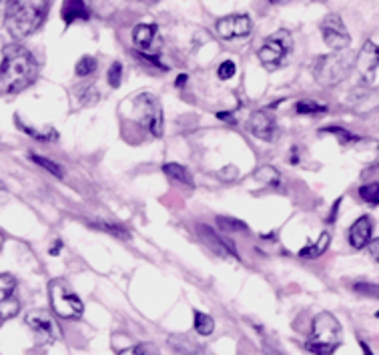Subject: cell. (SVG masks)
<instances>
[{
    "label": "cell",
    "mask_w": 379,
    "mask_h": 355,
    "mask_svg": "<svg viewBox=\"0 0 379 355\" xmlns=\"http://www.w3.org/2000/svg\"><path fill=\"white\" fill-rule=\"evenodd\" d=\"M38 65L33 53L20 44H10L4 49L0 65V90L6 94L20 92L35 83Z\"/></svg>",
    "instance_id": "cell-1"
},
{
    "label": "cell",
    "mask_w": 379,
    "mask_h": 355,
    "mask_svg": "<svg viewBox=\"0 0 379 355\" xmlns=\"http://www.w3.org/2000/svg\"><path fill=\"white\" fill-rule=\"evenodd\" d=\"M47 13L49 0H8L4 22L15 38H24L45 22Z\"/></svg>",
    "instance_id": "cell-2"
},
{
    "label": "cell",
    "mask_w": 379,
    "mask_h": 355,
    "mask_svg": "<svg viewBox=\"0 0 379 355\" xmlns=\"http://www.w3.org/2000/svg\"><path fill=\"white\" fill-rule=\"evenodd\" d=\"M341 336H344L341 323L335 320V315L323 311L313 320L311 339L305 343V347L309 354L331 355L341 345Z\"/></svg>",
    "instance_id": "cell-3"
},
{
    "label": "cell",
    "mask_w": 379,
    "mask_h": 355,
    "mask_svg": "<svg viewBox=\"0 0 379 355\" xmlns=\"http://www.w3.org/2000/svg\"><path fill=\"white\" fill-rule=\"evenodd\" d=\"M51 305L54 313L63 320H79L85 311L81 297L63 279H54L49 287Z\"/></svg>",
    "instance_id": "cell-4"
},
{
    "label": "cell",
    "mask_w": 379,
    "mask_h": 355,
    "mask_svg": "<svg viewBox=\"0 0 379 355\" xmlns=\"http://www.w3.org/2000/svg\"><path fill=\"white\" fill-rule=\"evenodd\" d=\"M291 44H293L291 35H289L287 31H279V33H275L273 36H269V38L263 40L261 49L257 51L259 60H261L267 69H271V71H273V69H279V67L283 65V58L291 53Z\"/></svg>",
    "instance_id": "cell-5"
},
{
    "label": "cell",
    "mask_w": 379,
    "mask_h": 355,
    "mask_svg": "<svg viewBox=\"0 0 379 355\" xmlns=\"http://www.w3.org/2000/svg\"><path fill=\"white\" fill-rule=\"evenodd\" d=\"M351 71V60L345 54H329L321 56L315 65V79L317 83L331 87L341 83L345 76Z\"/></svg>",
    "instance_id": "cell-6"
},
{
    "label": "cell",
    "mask_w": 379,
    "mask_h": 355,
    "mask_svg": "<svg viewBox=\"0 0 379 355\" xmlns=\"http://www.w3.org/2000/svg\"><path fill=\"white\" fill-rule=\"evenodd\" d=\"M321 36H323V42L328 44L331 51L339 53L345 51L351 42V36L345 28L344 20L339 15H328L321 22Z\"/></svg>",
    "instance_id": "cell-7"
},
{
    "label": "cell",
    "mask_w": 379,
    "mask_h": 355,
    "mask_svg": "<svg viewBox=\"0 0 379 355\" xmlns=\"http://www.w3.org/2000/svg\"><path fill=\"white\" fill-rule=\"evenodd\" d=\"M357 72L362 76L363 85H373L376 81V74L379 69V47L376 42L367 40L362 47V51L357 54Z\"/></svg>",
    "instance_id": "cell-8"
},
{
    "label": "cell",
    "mask_w": 379,
    "mask_h": 355,
    "mask_svg": "<svg viewBox=\"0 0 379 355\" xmlns=\"http://www.w3.org/2000/svg\"><path fill=\"white\" fill-rule=\"evenodd\" d=\"M26 325L35 331L36 339L40 343H54L58 339V336H61L58 325L54 323V320L47 311H40V309L38 311H31L26 315Z\"/></svg>",
    "instance_id": "cell-9"
},
{
    "label": "cell",
    "mask_w": 379,
    "mask_h": 355,
    "mask_svg": "<svg viewBox=\"0 0 379 355\" xmlns=\"http://www.w3.org/2000/svg\"><path fill=\"white\" fill-rule=\"evenodd\" d=\"M17 279L8 273L0 275V320H10L20 311V303L15 297Z\"/></svg>",
    "instance_id": "cell-10"
},
{
    "label": "cell",
    "mask_w": 379,
    "mask_h": 355,
    "mask_svg": "<svg viewBox=\"0 0 379 355\" xmlns=\"http://www.w3.org/2000/svg\"><path fill=\"white\" fill-rule=\"evenodd\" d=\"M135 105L145 110V123L149 124L153 137H163V110L151 92H143L135 99Z\"/></svg>",
    "instance_id": "cell-11"
},
{
    "label": "cell",
    "mask_w": 379,
    "mask_h": 355,
    "mask_svg": "<svg viewBox=\"0 0 379 355\" xmlns=\"http://www.w3.org/2000/svg\"><path fill=\"white\" fill-rule=\"evenodd\" d=\"M217 35L223 40H233V38H245L251 35V18L247 15H231L221 20H217L215 26Z\"/></svg>",
    "instance_id": "cell-12"
},
{
    "label": "cell",
    "mask_w": 379,
    "mask_h": 355,
    "mask_svg": "<svg viewBox=\"0 0 379 355\" xmlns=\"http://www.w3.org/2000/svg\"><path fill=\"white\" fill-rule=\"evenodd\" d=\"M249 131L261 141H273L277 135V121L273 110L271 108H261L257 113H253L251 119H249Z\"/></svg>",
    "instance_id": "cell-13"
},
{
    "label": "cell",
    "mask_w": 379,
    "mask_h": 355,
    "mask_svg": "<svg viewBox=\"0 0 379 355\" xmlns=\"http://www.w3.org/2000/svg\"><path fill=\"white\" fill-rule=\"evenodd\" d=\"M371 233H373V221H371V217L363 215V217H360V219L351 225V229H349V243H351V247L353 249L367 247L369 241H371Z\"/></svg>",
    "instance_id": "cell-14"
},
{
    "label": "cell",
    "mask_w": 379,
    "mask_h": 355,
    "mask_svg": "<svg viewBox=\"0 0 379 355\" xmlns=\"http://www.w3.org/2000/svg\"><path fill=\"white\" fill-rule=\"evenodd\" d=\"M199 233H201V237H203V241L211 245V249L217 253V255H221V257H227V255H231V257H239L237 255V251H235V245L231 243V241H227L223 239L221 235H217V233L213 231L211 227H199Z\"/></svg>",
    "instance_id": "cell-15"
},
{
    "label": "cell",
    "mask_w": 379,
    "mask_h": 355,
    "mask_svg": "<svg viewBox=\"0 0 379 355\" xmlns=\"http://www.w3.org/2000/svg\"><path fill=\"white\" fill-rule=\"evenodd\" d=\"M61 17H63L67 26L72 24L74 20H86L88 18V8H86L85 0H65Z\"/></svg>",
    "instance_id": "cell-16"
},
{
    "label": "cell",
    "mask_w": 379,
    "mask_h": 355,
    "mask_svg": "<svg viewBox=\"0 0 379 355\" xmlns=\"http://www.w3.org/2000/svg\"><path fill=\"white\" fill-rule=\"evenodd\" d=\"M156 35L155 24H137L133 31V42L137 44L140 51H149L153 44V38Z\"/></svg>",
    "instance_id": "cell-17"
},
{
    "label": "cell",
    "mask_w": 379,
    "mask_h": 355,
    "mask_svg": "<svg viewBox=\"0 0 379 355\" xmlns=\"http://www.w3.org/2000/svg\"><path fill=\"white\" fill-rule=\"evenodd\" d=\"M329 243H331L329 233H321L319 241H315V243H311V245H307V247H303L299 251V257L301 259H317V257H321L328 251Z\"/></svg>",
    "instance_id": "cell-18"
},
{
    "label": "cell",
    "mask_w": 379,
    "mask_h": 355,
    "mask_svg": "<svg viewBox=\"0 0 379 355\" xmlns=\"http://www.w3.org/2000/svg\"><path fill=\"white\" fill-rule=\"evenodd\" d=\"M163 173L167 175L172 181H179V183H183V185H187V187H195V183H193V177H191V173L183 167V165H179V163H167L165 167H163Z\"/></svg>",
    "instance_id": "cell-19"
},
{
    "label": "cell",
    "mask_w": 379,
    "mask_h": 355,
    "mask_svg": "<svg viewBox=\"0 0 379 355\" xmlns=\"http://www.w3.org/2000/svg\"><path fill=\"white\" fill-rule=\"evenodd\" d=\"M215 329V321L207 313H201V311H195V331L199 336H211Z\"/></svg>",
    "instance_id": "cell-20"
},
{
    "label": "cell",
    "mask_w": 379,
    "mask_h": 355,
    "mask_svg": "<svg viewBox=\"0 0 379 355\" xmlns=\"http://www.w3.org/2000/svg\"><path fill=\"white\" fill-rule=\"evenodd\" d=\"M97 67H99L97 58H92V56H83V58L76 63L74 72H76V76H88V74H92V72L97 71Z\"/></svg>",
    "instance_id": "cell-21"
},
{
    "label": "cell",
    "mask_w": 379,
    "mask_h": 355,
    "mask_svg": "<svg viewBox=\"0 0 379 355\" xmlns=\"http://www.w3.org/2000/svg\"><path fill=\"white\" fill-rule=\"evenodd\" d=\"M295 110H297L299 115H319V113H325L328 107H325V105H319V103H315V101H299V103L295 105Z\"/></svg>",
    "instance_id": "cell-22"
},
{
    "label": "cell",
    "mask_w": 379,
    "mask_h": 355,
    "mask_svg": "<svg viewBox=\"0 0 379 355\" xmlns=\"http://www.w3.org/2000/svg\"><path fill=\"white\" fill-rule=\"evenodd\" d=\"M217 223H219V227L223 229V231H247V225L239 221V219H233V217H217Z\"/></svg>",
    "instance_id": "cell-23"
},
{
    "label": "cell",
    "mask_w": 379,
    "mask_h": 355,
    "mask_svg": "<svg viewBox=\"0 0 379 355\" xmlns=\"http://www.w3.org/2000/svg\"><path fill=\"white\" fill-rule=\"evenodd\" d=\"M31 159L35 160L36 165H40L42 169H47L49 173H52L54 177H63L65 175V171H63V167L61 165H56V163H52L51 159H47V157H40V155H31Z\"/></svg>",
    "instance_id": "cell-24"
},
{
    "label": "cell",
    "mask_w": 379,
    "mask_h": 355,
    "mask_svg": "<svg viewBox=\"0 0 379 355\" xmlns=\"http://www.w3.org/2000/svg\"><path fill=\"white\" fill-rule=\"evenodd\" d=\"M360 197L369 205H379V183H371L360 189Z\"/></svg>",
    "instance_id": "cell-25"
},
{
    "label": "cell",
    "mask_w": 379,
    "mask_h": 355,
    "mask_svg": "<svg viewBox=\"0 0 379 355\" xmlns=\"http://www.w3.org/2000/svg\"><path fill=\"white\" fill-rule=\"evenodd\" d=\"M255 177L259 179V181H263L265 185H279V171L277 169H273V167H261L257 171V175Z\"/></svg>",
    "instance_id": "cell-26"
},
{
    "label": "cell",
    "mask_w": 379,
    "mask_h": 355,
    "mask_svg": "<svg viewBox=\"0 0 379 355\" xmlns=\"http://www.w3.org/2000/svg\"><path fill=\"white\" fill-rule=\"evenodd\" d=\"M106 79H108V85L113 89H119L121 87V79H122V65L121 63H113L111 69L106 72Z\"/></svg>",
    "instance_id": "cell-27"
},
{
    "label": "cell",
    "mask_w": 379,
    "mask_h": 355,
    "mask_svg": "<svg viewBox=\"0 0 379 355\" xmlns=\"http://www.w3.org/2000/svg\"><path fill=\"white\" fill-rule=\"evenodd\" d=\"M18 121V117H17ZM20 123V121H18ZM20 129L24 131V133H29V135H33L35 139H38V141H56V131H52V129H49L47 133H38V131H35V129H31V126H26V124L20 123Z\"/></svg>",
    "instance_id": "cell-28"
},
{
    "label": "cell",
    "mask_w": 379,
    "mask_h": 355,
    "mask_svg": "<svg viewBox=\"0 0 379 355\" xmlns=\"http://www.w3.org/2000/svg\"><path fill=\"white\" fill-rule=\"evenodd\" d=\"M323 133H331V135H337L339 137V141L347 145V142H355L360 141V137H355V135H351V133H347L345 129L341 126H328V129H323Z\"/></svg>",
    "instance_id": "cell-29"
},
{
    "label": "cell",
    "mask_w": 379,
    "mask_h": 355,
    "mask_svg": "<svg viewBox=\"0 0 379 355\" xmlns=\"http://www.w3.org/2000/svg\"><path fill=\"white\" fill-rule=\"evenodd\" d=\"M119 354H131V355H149V354H159V347L153 345V343H140V345H135L131 349H122Z\"/></svg>",
    "instance_id": "cell-30"
},
{
    "label": "cell",
    "mask_w": 379,
    "mask_h": 355,
    "mask_svg": "<svg viewBox=\"0 0 379 355\" xmlns=\"http://www.w3.org/2000/svg\"><path fill=\"white\" fill-rule=\"evenodd\" d=\"M353 291L360 293V295H365V297H376V299H379V285L355 283L353 285Z\"/></svg>",
    "instance_id": "cell-31"
},
{
    "label": "cell",
    "mask_w": 379,
    "mask_h": 355,
    "mask_svg": "<svg viewBox=\"0 0 379 355\" xmlns=\"http://www.w3.org/2000/svg\"><path fill=\"white\" fill-rule=\"evenodd\" d=\"M99 227L104 229L106 233H113V235L119 237V239H129V237H131V233L127 231L124 227H121L119 223H99Z\"/></svg>",
    "instance_id": "cell-32"
},
{
    "label": "cell",
    "mask_w": 379,
    "mask_h": 355,
    "mask_svg": "<svg viewBox=\"0 0 379 355\" xmlns=\"http://www.w3.org/2000/svg\"><path fill=\"white\" fill-rule=\"evenodd\" d=\"M235 72H237L235 63H233V60H225V63H221V67H219L217 74H219V79H221V81H229V79H233V76H235Z\"/></svg>",
    "instance_id": "cell-33"
},
{
    "label": "cell",
    "mask_w": 379,
    "mask_h": 355,
    "mask_svg": "<svg viewBox=\"0 0 379 355\" xmlns=\"http://www.w3.org/2000/svg\"><path fill=\"white\" fill-rule=\"evenodd\" d=\"M367 247H369V253H371V257H373V259H376V261L379 263V239H371Z\"/></svg>",
    "instance_id": "cell-34"
},
{
    "label": "cell",
    "mask_w": 379,
    "mask_h": 355,
    "mask_svg": "<svg viewBox=\"0 0 379 355\" xmlns=\"http://www.w3.org/2000/svg\"><path fill=\"white\" fill-rule=\"evenodd\" d=\"M339 205H341V199H337V201H335V205H333V209H331V215L328 217V223H333V219L337 217V209H339Z\"/></svg>",
    "instance_id": "cell-35"
},
{
    "label": "cell",
    "mask_w": 379,
    "mask_h": 355,
    "mask_svg": "<svg viewBox=\"0 0 379 355\" xmlns=\"http://www.w3.org/2000/svg\"><path fill=\"white\" fill-rule=\"evenodd\" d=\"M185 83H187V74H179V76H177V83H175V85H177V87L181 89V87H185Z\"/></svg>",
    "instance_id": "cell-36"
},
{
    "label": "cell",
    "mask_w": 379,
    "mask_h": 355,
    "mask_svg": "<svg viewBox=\"0 0 379 355\" xmlns=\"http://www.w3.org/2000/svg\"><path fill=\"white\" fill-rule=\"evenodd\" d=\"M61 245H63V243H61V241H56V245H54V247H52V255H56V253H58V249H61Z\"/></svg>",
    "instance_id": "cell-37"
},
{
    "label": "cell",
    "mask_w": 379,
    "mask_h": 355,
    "mask_svg": "<svg viewBox=\"0 0 379 355\" xmlns=\"http://www.w3.org/2000/svg\"><path fill=\"white\" fill-rule=\"evenodd\" d=\"M360 343H362V347H363V352H365V354H373V352H371V349H369V347H367V345H365V343H363V341H360Z\"/></svg>",
    "instance_id": "cell-38"
},
{
    "label": "cell",
    "mask_w": 379,
    "mask_h": 355,
    "mask_svg": "<svg viewBox=\"0 0 379 355\" xmlns=\"http://www.w3.org/2000/svg\"><path fill=\"white\" fill-rule=\"evenodd\" d=\"M269 2H281V0H269Z\"/></svg>",
    "instance_id": "cell-39"
},
{
    "label": "cell",
    "mask_w": 379,
    "mask_h": 355,
    "mask_svg": "<svg viewBox=\"0 0 379 355\" xmlns=\"http://www.w3.org/2000/svg\"><path fill=\"white\" fill-rule=\"evenodd\" d=\"M2 187H4V185H2V183H0V189H2Z\"/></svg>",
    "instance_id": "cell-40"
},
{
    "label": "cell",
    "mask_w": 379,
    "mask_h": 355,
    "mask_svg": "<svg viewBox=\"0 0 379 355\" xmlns=\"http://www.w3.org/2000/svg\"><path fill=\"white\" fill-rule=\"evenodd\" d=\"M376 315H378V317H379V311H378V313H376Z\"/></svg>",
    "instance_id": "cell-41"
},
{
    "label": "cell",
    "mask_w": 379,
    "mask_h": 355,
    "mask_svg": "<svg viewBox=\"0 0 379 355\" xmlns=\"http://www.w3.org/2000/svg\"><path fill=\"white\" fill-rule=\"evenodd\" d=\"M0 2H6V0H0Z\"/></svg>",
    "instance_id": "cell-42"
},
{
    "label": "cell",
    "mask_w": 379,
    "mask_h": 355,
    "mask_svg": "<svg viewBox=\"0 0 379 355\" xmlns=\"http://www.w3.org/2000/svg\"><path fill=\"white\" fill-rule=\"evenodd\" d=\"M378 165H379V157H378Z\"/></svg>",
    "instance_id": "cell-43"
}]
</instances>
